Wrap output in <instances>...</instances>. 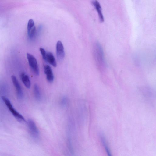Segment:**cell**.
Instances as JSON below:
<instances>
[{
	"label": "cell",
	"mask_w": 156,
	"mask_h": 156,
	"mask_svg": "<svg viewBox=\"0 0 156 156\" xmlns=\"http://www.w3.org/2000/svg\"><path fill=\"white\" fill-rule=\"evenodd\" d=\"M94 56L97 65L101 70L105 67V62L102 48L98 43H96L93 47Z\"/></svg>",
	"instance_id": "cell-1"
},
{
	"label": "cell",
	"mask_w": 156,
	"mask_h": 156,
	"mask_svg": "<svg viewBox=\"0 0 156 156\" xmlns=\"http://www.w3.org/2000/svg\"><path fill=\"white\" fill-rule=\"evenodd\" d=\"M1 98L9 110L17 120L20 122L25 121L23 117L13 108L10 101L8 98L4 96H2Z\"/></svg>",
	"instance_id": "cell-2"
},
{
	"label": "cell",
	"mask_w": 156,
	"mask_h": 156,
	"mask_svg": "<svg viewBox=\"0 0 156 156\" xmlns=\"http://www.w3.org/2000/svg\"><path fill=\"white\" fill-rule=\"evenodd\" d=\"M27 57L31 69L36 75H39V69L36 58L33 55L29 53L27 54Z\"/></svg>",
	"instance_id": "cell-3"
},
{
	"label": "cell",
	"mask_w": 156,
	"mask_h": 156,
	"mask_svg": "<svg viewBox=\"0 0 156 156\" xmlns=\"http://www.w3.org/2000/svg\"><path fill=\"white\" fill-rule=\"evenodd\" d=\"M27 122L30 133L32 137L35 139L38 138L39 132L35 122L33 120L29 119Z\"/></svg>",
	"instance_id": "cell-4"
},
{
	"label": "cell",
	"mask_w": 156,
	"mask_h": 156,
	"mask_svg": "<svg viewBox=\"0 0 156 156\" xmlns=\"http://www.w3.org/2000/svg\"><path fill=\"white\" fill-rule=\"evenodd\" d=\"M11 77L13 84L16 88L17 98L20 100L22 99L23 95L20 85L15 76L12 75Z\"/></svg>",
	"instance_id": "cell-5"
},
{
	"label": "cell",
	"mask_w": 156,
	"mask_h": 156,
	"mask_svg": "<svg viewBox=\"0 0 156 156\" xmlns=\"http://www.w3.org/2000/svg\"><path fill=\"white\" fill-rule=\"evenodd\" d=\"M27 30L28 38L30 39H33L35 35L36 29L34 22L32 19H30L28 22Z\"/></svg>",
	"instance_id": "cell-6"
},
{
	"label": "cell",
	"mask_w": 156,
	"mask_h": 156,
	"mask_svg": "<svg viewBox=\"0 0 156 156\" xmlns=\"http://www.w3.org/2000/svg\"><path fill=\"white\" fill-rule=\"evenodd\" d=\"M56 53L58 59L59 60H62L65 56L64 47L62 42L58 41L56 44Z\"/></svg>",
	"instance_id": "cell-7"
},
{
	"label": "cell",
	"mask_w": 156,
	"mask_h": 156,
	"mask_svg": "<svg viewBox=\"0 0 156 156\" xmlns=\"http://www.w3.org/2000/svg\"><path fill=\"white\" fill-rule=\"evenodd\" d=\"M44 69L47 80L49 83H52L53 81L54 77L51 68L49 65H46L44 66Z\"/></svg>",
	"instance_id": "cell-8"
},
{
	"label": "cell",
	"mask_w": 156,
	"mask_h": 156,
	"mask_svg": "<svg viewBox=\"0 0 156 156\" xmlns=\"http://www.w3.org/2000/svg\"><path fill=\"white\" fill-rule=\"evenodd\" d=\"M91 2L97 12L100 21L101 22H103L104 21V18L99 2L97 0H92Z\"/></svg>",
	"instance_id": "cell-9"
},
{
	"label": "cell",
	"mask_w": 156,
	"mask_h": 156,
	"mask_svg": "<svg viewBox=\"0 0 156 156\" xmlns=\"http://www.w3.org/2000/svg\"><path fill=\"white\" fill-rule=\"evenodd\" d=\"M100 140L107 154L109 156L112 155V154L110 148L106 140L105 136L103 133H101L100 136Z\"/></svg>",
	"instance_id": "cell-10"
},
{
	"label": "cell",
	"mask_w": 156,
	"mask_h": 156,
	"mask_svg": "<svg viewBox=\"0 0 156 156\" xmlns=\"http://www.w3.org/2000/svg\"><path fill=\"white\" fill-rule=\"evenodd\" d=\"M21 80L26 87L29 89L31 86V82L28 75L24 72L22 73L21 74Z\"/></svg>",
	"instance_id": "cell-11"
},
{
	"label": "cell",
	"mask_w": 156,
	"mask_h": 156,
	"mask_svg": "<svg viewBox=\"0 0 156 156\" xmlns=\"http://www.w3.org/2000/svg\"><path fill=\"white\" fill-rule=\"evenodd\" d=\"M46 62H48L53 66H57V62L53 54L51 52L47 53Z\"/></svg>",
	"instance_id": "cell-12"
},
{
	"label": "cell",
	"mask_w": 156,
	"mask_h": 156,
	"mask_svg": "<svg viewBox=\"0 0 156 156\" xmlns=\"http://www.w3.org/2000/svg\"><path fill=\"white\" fill-rule=\"evenodd\" d=\"M34 93L36 100L39 101L41 99V96L39 88L37 84H35L34 86Z\"/></svg>",
	"instance_id": "cell-13"
},
{
	"label": "cell",
	"mask_w": 156,
	"mask_h": 156,
	"mask_svg": "<svg viewBox=\"0 0 156 156\" xmlns=\"http://www.w3.org/2000/svg\"><path fill=\"white\" fill-rule=\"evenodd\" d=\"M39 50L41 53V54L42 56L43 59L45 61L47 53L46 52L44 49L42 48H40Z\"/></svg>",
	"instance_id": "cell-14"
},
{
	"label": "cell",
	"mask_w": 156,
	"mask_h": 156,
	"mask_svg": "<svg viewBox=\"0 0 156 156\" xmlns=\"http://www.w3.org/2000/svg\"><path fill=\"white\" fill-rule=\"evenodd\" d=\"M67 101V99L66 97H63L62 99L61 103L62 105L64 106L66 105Z\"/></svg>",
	"instance_id": "cell-15"
}]
</instances>
